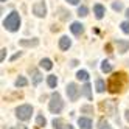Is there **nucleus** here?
Returning a JSON list of instances; mask_svg holds the SVG:
<instances>
[{
    "label": "nucleus",
    "mask_w": 129,
    "mask_h": 129,
    "mask_svg": "<svg viewBox=\"0 0 129 129\" xmlns=\"http://www.w3.org/2000/svg\"><path fill=\"white\" fill-rule=\"evenodd\" d=\"M126 82H127L126 73L115 72V73H112V76H109V79H107V90L110 93H120V92H123Z\"/></svg>",
    "instance_id": "1"
},
{
    "label": "nucleus",
    "mask_w": 129,
    "mask_h": 129,
    "mask_svg": "<svg viewBox=\"0 0 129 129\" xmlns=\"http://www.w3.org/2000/svg\"><path fill=\"white\" fill-rule=\"evenodd\" d=\"M3 26L8 31H17L20 28V16L17 11H11L10 14L6 16V19L3 20Z\"/></svg>",
    "instance_id": "2"
},
{
    "label": "nucleus",
    "mask_w": 129,
    "mask_h": 129,
    "mask_svg": "<svg viewBox=\"0 0 129 129\" xmlns=\"http://www.w3.org/2000/svg\"><path fill=\"white\" fill-rule=\"evenodd\" d=\"M64 107V101L61 98V95L58 92H53L51 96H50V103H48V109L51 114H59Z\"/></svg>",
    "instance_id": "3"
},
{
    "label": "nucleus",
    "mask_w": 129,
    "mask_h": 129,
    "mask_svg": "<svg viewBox=\"0 0 129 129\" xmlns=\"http://www.w3.org/2000/svg\"><path fill=\"white\" fill-rule=\"evenodd\" d=\"M31 115H33V106H30V104H22L16 109V117L20 121H28Z\"/></svg>",
    "instance_id": "4"
},
{
    "label": "nucleus",
    "mask_w": 129,
    "mask_h": 129,
    "mask_svg": "<svg viewBox=\"0 0 129 129\" xmlns=\"http://www.w3.org/2000/svg\"><path fill=\"white\" fill-rule=\"evenodd\" d=\"M100 109L103 110V112H106L107 115H115L117 112V109H118V103L115 100H104V101H101L100 103Z\"/></svg>",
    "instance_id": "5"
},
{
    "label": "nucleus",
    "mask_w": 129,
    "mask_h": 129,
    "mask_svg": "<svg viewBox=\"0 0 129 129\" xmlns=\"http://www.w3.org/2000/svg\"><path fill=\"white\" fill-rule=\"evenodd\" d=\"M66 90H67V96H69L70 101H78V98L81 95V90H79V87L75 84V82H69Z\"/></svg>",
    "instance_id": "6"
},
{
    "label": "nucleus",
    "mask_w": 129,
    "mask_h": 129,
    "mask_svg": "<svg viewBox=\"0 0 129 129\" xmlns=\"http://www.w3.org/2000/svg\"><path fill=\"white\" fill-rule=\"evenodd\" d=\"M33 14L36 17H45L47 16V5L45 2H38L33 5Z\"/></svg>",
    "instance_id": "7"
},
{
    "label": "nucleus",
    "mask_w": 129,
    "mask_h": 129,
    "mask_svg": "<svg viewBox=\"0 0 129 129\" xmlns=\"http://www.w3.org/2000/svg\"><path fill=\"white\" fill-rule=\"evenodd\" d=\"M28 72H30V75H31V82H33L34 86H38L39 82L42 81V75H41V72H39L38 69H30Z\"/></svg>",
    "instance_id": "8"
},
{
    "label": "nucleus",
    "mask_w": 129,
    "mask_h": 129,
    "mask_svg": "<svg viewBox=\"0 0 129 129\" xmlns=\"http://www.w3.org/2000/svg\"><path fill=\"white\" fill-rule=\"evenodd\" d=\"M70 31L75 34V36H81L82 33H84V25L79 23V22H73L70 25Z\"/></svg>",
    "instance_id": "9"
},
{
    "label": "nucleus",
    "mask_w": 129,
    "mask_h": 129,
    "mask_svg": "<svg viewBox=\"0 0 129 129\" xmlns=\"http://www.w3.org/2000/svg\"><path fill=\"white\" fill-rule=\"evenodd\" d=\"M20 47H38L39 45V39L38 38H33V39H20L19 41Z\"/></svg>",
    "instance_id": "10"
},
{
    "label": "nucleus",
    "mask_w": 129,
    "mask_h": 129,
    "mask_svg": "<svg viewBox=\"0 0 129 129\" xmlns=\"http://www.w3.org/2000/svg\"><path fill=\"white\" fill-rule=\"evenodd\" d=\"M115 45H117V48H118V53H126L129 50V41L118 39V41H115Z\"/></svg>",
    "instance_id": "11"
},
{
    "label": "nucleus",
    "mask_w": 129,
    "mask_h": 129,
    "mask_svg": "<svg viewBox=\"0 0 129 129\" xmlns=\"http://www.w3.org/2000/svg\"><path fill=\"white\" fill-rule=\"evenodd\" d=\"M93 14H95V17H96V19H103V17H104V14H106V8H104L103 5L96 3V5L93 6Z\"/></svg>",
    "instance_id": "12"
},
{
    "label": "nucleus",
    "mask_w": 129,
    "mask_h": 129,
    "mask_svg": "<svg viewBox=\"0 0 129 129\" xmlns=\"http://www.w3.org/2000/svg\"><path fill=\"white\" fill-rule=\"evenodd\" d=\"M78 126L81 129H92V120L86 118V117H81V118H78Z\"/></svg>",
    "instance_id": "13"
},
{
    "label": "nucleus",
    "mask_w": 129,
    "mask_h": 129,
    "mask_svg": "<svg viewBox=\"0 0 129 129\" xmlns=\"http://www.w3.org/2000/svg\"><path fill=\"white\" fill-rule=\"evenodd\" d=\"M70 45H72V41L67 38V36H62V38L59 39V48H61V50H64V51L69 50Z\"/></svg>",
    "instance_id": "14"
},
{
    "label": "nucleus",
    "mask_w": 129,
    "mask_h": 129,
    "mask_svg": "<svg viewBox=\"0 0 129 129\" xmlns=\"http://www.w3.org/2000/svg\"><path fill=\"white\" fill-rule=\"evenodd\" d=\"M82 95H84L87 100H92V86L89 82H86V84L82 86Z\"/></svg>",
    "instance_id": "15"
},
{
    "label": "nucleus",
    "mask_w": 129,
    "mask_h": 129,
    "mask_svg": "<svg viewBox=\"0 0 129 129\" xmlns=\"http://www.w3.org/2000/svg\"><path fill=\"white\" fill-rule=\"evenodd\" d=\"M95 86H96V92H98V93H103V92L107 89V84L103 79H96V84Z\"/></svg>",
    "instance_id": "16"
},
{
    "label": "nucleus",
    "mask_w": 129,
    "mask_h": 129,
    "mask_svg": "<svg viewBox=\"0 0 129 129\" xmlns=\"http://www.w3.org/2000/svg\"><path fill=\"white\" fill-rule=\"evenodd\" d=\"M41 67L45 69V70H51L53 69V62L48 58H44V59H41Z\"/></svg>",
    "instance_id": "17"
},
{
    "label": "nucleus",
    "mask_w": 129,
    "mask_h": 129,
    "mask_svg": "<svg viewBox=\"0 0 129 129\" xmlns=\"http://www.w3.org/2000/svg\"><path fill=\"white\" fill-rule=\"evenodd\" d=\"M101 72L103 73H110L112 72V64H110L109 61H103L101 62Z\"/></svg>",
    "instance_id": "18"
},
{
    "label": "nucleus",
    "mask_w": 129,
    "mask_h": 129,
    "mask_svg": "<svg viewBox=\"0 0 129 129\" xmlns=\"http://www.w3.org/2000/svg\"><path fill=\"white\" fill-rule=\"evenodd\" d=\"M51 124H53L54 129H64V126H66V124H64V120H62V118H54L53 121H51Z\"/></svg>",
    "instance_id": "19"
},
{
    "label": "nucleus",
    "mask_w": 129,
    "mask_h": 129,
    "mask_svg": "<svg viewBox=\"0 0 129 129\" xmlns=\"http://www.w3.org/2000/svg\"><path fill=\"white\" fill-rule=\"evenodd\" d=\"M14 84H16V87H25L26 84H28V81H26V78H25V76H19V78L16 79Z\"/></svg>",
    "instance_id": "20"
},
{
    "label": "nucleus",
    "mask_w": 129,
    "mask_h": 129,
    "mask_svg": "<svg viewBox=\"0 0 129 129\" xmlns=\"http://www.w3.org/2000/svg\"><path fill=\"white\" fill-rule=\"evenodd\" d=\"M47 84H48L51 89H54V87H56V84H58V78L54 76V75H50V76L47 78Z\"/></svg>",
    "instance_id": "21"
},
{
    "label": "nucleus",
    "mask_w": 129,
    "mask_h": 129,
    "mask_svg": "<svg viewBox=\"0 0 129 129\" xmlns=\"http://www.w3.org/2000/svg\"><path fill=\"white\" fill-rule=\"evenodd\" d=\"M98 129H112V126L106 121V118H100V121H98Z\"/></svg>",
    "instance_id": "22"
},
{
    "label": "nucleus",
    "mask_w": 129,
    "mask_h": 129,
    "mask_svg": "<svg viewBox=\"0 0 129 129\" xmlns=\"http://www.w3.org/2000/svg\"><path fill=\"white\" fill-rule=\"evenodd\" d=\"M76 78L81 79V81H87V79H89V73H87L86 70H79V72L76 73Z\"/></svg>",
    "instance_id": "23"
},
{
    "label": "nucleus",
    "mask_w": 129,
    "mask_h": 129,
    "mask_svg": "<svg viewBox=\"0 0 129 129\" xmlns=\"http://www.w3.org/2000/svg\"><path fill=\"white\" fill-rule=\"evenodd\" d=\"M87 14H89V8H87V6L82 5V6L78 8V16H79V17H86Z\"/></svg>",
    "instance_id": "24"
},
{
    "label": "nucleus",
    "mask_w": 129,
    "mask_h": 129,
    "mask_svg": "<svg viewBox=\"0 0 129 129\" xmlns=\"http://www.w3.org/2000/svg\"><path fill=\"white\" fill-rule=\"evenodd\" d=\"M36 123H38V127H44L45 124H47V120H45L44 115H38V118H36Z\"/></svg>",
    "instance_id": "25"
},
{
    "label": "nucleus",
    "mask_w": 129,
    "mask_h": 129,
    "mask_svg": "<svg viewBox=\"0 0 129 129\" xmlns=\"http://www.w3.org/2000/svg\"><path fill=\"white\" fill-rule=\"evenodd\" d=\"M120 28H121V31H123L124 34H129V20L121 22V23H120Z\"/></svg>",
    "instance_id": "26"
},
{
    "label": "nucleus",
    "mask_w": 129,
    "mask_h": 129,
    "mask_svg": "<svg viewBox=\"0 0 129 129\" xmlns=\"http://www.w3.org/2000/svg\"><path fill=\"white\" fill-rule=\"evenodd\" d=\"M112 10L114 11H121L123 10V3L121 2H112Z\"/></svg>",
    "instance_id": "27"
},
{
    "label": "nucleus",
    "mask_w": 129,
    "mask_h": 129,
    "mask_svg": "<svg viewBox=\"0 0 129 129\" xmlns=\"http://www.w3.org/2000/svg\"><path fill=\"white\" fill-rule=\"evenodd\" d=\"M81 112L82 114H93V107H92V106H82Z\"/></svg>",
    "instance_id": "28"
},
{
    "label": "nucleus",
    "mask_w": 129,
    "mask_h": 129,
    "mask_svg": "<svg viewBox=\"0 0 129 129\" xmlns=\"http://www.w3.org/2000/svg\"><path fill=\"white\" fill-rule=\"evenodd\" d=\"M6 56V48H2V53H0V61H5Z\"/></svg>",
    "instance_id": "29"
},
{
    "label": "nucleus",
    "mask_w": 129,
    "mask_h": 129,
    "mask_svg": "<svg viewBox=\"0 0 129 129\" xmlns=\"http://www.w3.org/2000/svg\"><path fill=\"white\" fill-rule=\"evenodd\" d=\"M20 54H22L20 51H19V53H16V54H13V56H11V61H14V59H17V58H19V56H20Z\"/></svg>",
    "instance_id": "30"
},
{
    "label": "nucleus",
    "mask_w": 129,
    "mask_h": 129,
    "mask_svg": "<svg viewBox=\"0 0 129 129\" xmlns=\"http://www.w3.org/2000/svg\"><path fill=\"white\" fill-rule=\"evenodd\" d=\"M67 2H69L70 5H78V3H79V0H67Z\"/></svg>",
    "instance_id": "31"
},
{
    "label": "nucleus",
    "mask_w": 129,
    "mask_h": 129,
    "mask_svg": "<svg viewBox=\"0 0 129 129\" xmlns=\"http://www.w3.org/2000/svg\"><path fill=\"white\" fill-rule=\"evenodd\" d=\"M70 66H72V67H76V66H78V61H76V59H73V61L70 62Z\"/></svg>",
    "instance_id": "32"
},
{
    "label": "nucleus",
    "mask_w": 129,
    "mask_h": 129,
    "mask_svg": "<svg viewBox=\"0 0 129 129\" xmlns=\"http://www.w3.org/2000/svg\"><path fill=\"white\" fill-rule=\"evenodd\" d=\"M124 118H126V121L129 123V109L126 110V112H124Z\"/></svg>",
    "instance_id": "33"
},
{
    "label": "nucleus",
    "mask_w": 129,
    "mask_h": 129,
    "mask_svg": "<svg viewBox=\"0 0 129 129\" xmlns=\"http://www.w3.org/2000/svg\"><path fill=\"white\" fill-rule=\"evenodd\" d=\"M126 17H127V19H129V8H127V10H126Z\"/></svg>",
    "instance_id": "34"
},
{
    "label": "nucleus",
    "mask_w": 129,
    "mask_h": 129,
    "mask_svg": "<svg viewBox=\"0 0 129 129\" xmlns=\"http://www.w3.org/2000/svg\"><path fill=\"white\" fill-rule=\"evenodd\" d=\"M67 129H73V126H72V124H69V126H67Z\"/></svg>",
    "instance_id": "35"
},
{
    "label": "nucleus",
    "mask_w": 129,
    "mask_h": 129,
    "mask_svg": "<svg viewBox=\"0 0 129 129\" xmlns=\"http://www.w3.org/2000/svg\"><path fill=\"white\" fill-rule=\"evenodd\" d=\"M0 2H6V0H0Z\"/></svg>",
    "instance_id": "36"
}]
</instances>
